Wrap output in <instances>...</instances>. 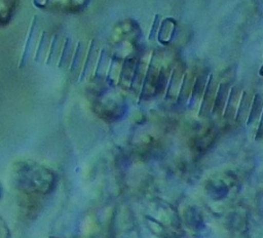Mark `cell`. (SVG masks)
<instances>
[{
  "label": "cell",
  "instance_id": "cell-19",
  "mask_svg": "<svg viewBox=\"0 0 263 238\" xmlns=\"http://www.w3.org/2000/svg\"><path fill=\"white\" fill-rule=\"evenodd\" d=\"M5 234L9 235V230H8V228L6 227L4 221L1 220V238H8L7 236H5Z\"/></svg>",
  "mask_w": 263,
  "mask_h": 238
},
{
  "label": "cell",
  "instance_id": "cell-3",
  "mask_svg": "<svg viewBox=\"0 0 263 238\" xmlns=\"http://www.w3.org/2000/svg\"><path fill=\"white\" fill-rule=\"evenodd\" d=\"M241 94H242V88L240 87V85H234L230 88L228 101H227L225 111H224V117L229 122L235 120L236 112H237V109L239 106Z\"/></svg>",
  "mask_w": 263,
  "mask_h": 238
},
{
  "label": "cell",
  "instance_id": "cell-17",
  "mask_svg": "<svg viewBox=\"0 0 263 238\" xmlns=\"http://www.w3.org/2000/svg\"><path fill=\"white\" fill-rule=\"evenodd\" d=\"M255 138L257 141L263 138V112H262V115H261V118H260V121H259V124H258V128H257Z\"/></svg>",
  "mask_w": 263,
  "mask_h": 238
},
{
  "label": "cell",
  "instance_id": "cell-13",
  "mask_svg": "<svg viewBox=\"0 0 263 238\" xmlns=\"http://www.w3.org/2000/svg\"><path fill=\"white\" fill-rule=\"evenodd\" d=\"M70 43H71L70 38H67L65 43H64V46H63V49H62V53H61V56H60V61H59V65H58L59 68H62L66 64V61H67V57H68V53H69V49H70Z\"/></svg>",
  "mask_w": 263,
  "mask_h": 238
},
{
  "label": "cell",
  "instance_id": "cell-11",
  "mask_svg": "<svg viewBox=\"0 0 263 238\" xmlns=\"http://www.w3.org/2000/svg\"><path fill=\"white\" fill-rule=\"evenodd\" d=\"M96 41L92 39L91 42L89 43V47H88V51L86 53V57L84 61V65L82 67V71L80 73V79H83L87 73L90 71V67L93 65L95 62V52H96V46H95Z\"/></svg>",
  "mask_w": 263,
  "mask_h": 238
},
{
  "label": "cell",
  "instance_id": "cell-5",
  "mask_svg": "<svg viewBox=\"0 0 263 238\" xmlns=\"http://www.w3.org/2000/svg\"><path fill=\"white\" fill-rule=\"evenodd\" d=\"M254 95L255 94H253L249 90L242 91L240 102H239V106H238V109H237V112H236V117H235V121L238 124L247 123L249 115H250L251 107H252V104H253Z\"/></svg>",
  "mask_w": 263,
  "mask_h": 238
},
{
  "label": "cell",
  "instance_id": "cell-9",
  "mask_svg": "<svg viewBox=\"0 0 263 238\" xmlns=\"http://www.w3.org/2000/svg\"><path fill=\"white\" fill-rule=\"evenodd\" d=\"M36 25H37V16H34V17L32 18L31 25H30V27H29V32H28V34H27V38H26V41H25L23 53H22V56H21V61H20V67H21V68L25 66L27 56H28V54H29V52H30V48H31L32 41H33V38H34V33H35Z\"/></svg>",
  "mask_w": 263,
  "mask_h": 238
},
{
  "label": "cell",
  "instance_id": "cell-6",
  "mask_svg": "<svg viewBox=\"0 0 263 238\" xmlns=\"http://www.w3.org/2000/svg\"><path fill=\"white\" fill-rule=\"evenodd\" d=\"M230 92V85L228 82H222L218 86V90L216 93V98L213 107V113L217 116H221L224 114L225 107L228 101Z\"/></svg>",
  "mask_w": 263,
  "mask_h": 238
},
{
  "label": "cell",
  "instance_id": "cell-18",
  "mask_svg": "<svg viewBox=\"0 0 263 238\" xmlns=\"http://www.w3.org/2000/svg\"><path fill=\"white\" fill-rule=\"evenodd\" d=\"M158 22H159V17H158V15H155V17H154V19H153V24H152V27H151V31H150V34H149V39H152L153 38V36L154 35H156V32L159 30V28H158V26H156L155 27V25H157L158 24Z\"/></svg>",
  "mask_w": 263,
  "mask_h": 238
},
{
  "label": "cell",
  "instance_id": "cell-14",
  "mask_svg": "<svg viewBox=\"0 0 263 238\" xmlns=\"http://www.w3.org/2000/svg\"><path fill=\"white\" fill-rule=\"evenodd\" d=\"M82 43L79 41L76 45V50H75V53H74V56H73V60H72V64H71V72H73L76 67L79 65L80 61H81V49H82Z\"/></svg>",
  "mask_w": 263,
  "mask_h": 238
},
{
  "label": "cell",
  "instance_id": "cell-16",
  "mask_svg": "<svg viewBox=\"0 0 263 238\" xmlns=\"http://www.w3.org/2000/svg\"><path fill=\"white\" fill-rule=\"evenodd\" d=\"M58 39H59L58 35H54L53 40H52L51 45H50V48H49V51H48V54L46 56V61H45L47 65H49V63L52 61V58L54 56L53 53H54V50H55V47H57V44H58Z\"/></svg>",
  "mask_w": 263,
  "mask_h": 238
},
{
  "label": "cell",
  "instance_id": "cell-4",
  "mask_svg": "<svg viewBox=\"0 0 263 238\" xmlns=\"http://www.w3.org/2000/svg\"><path fill=\"white\" fill-rule=\"evenodd\" d=\"M218 90V86L214 81V78L212 75L209 77V81L203 93V101L200 109V114L202 115H208L211 111H213L215 98H216V93Z\"/></svg>",
  "mask_w": 263,
  "mask_h": 238
},
{
  "label": "cell",
  "instance_id": "cell-8",
  "mask_svg": "<svg viewBox=\"0 0 263 238\" xmlns=\"http://www.w3.org/2000/svg\"><path fill=\"white\" fill-rule=\"evenodd\" d=\"M175 26H176L175 21L172 18H165L161 23L159 30H158V35H157L158 41L161 44L164 45L172 40L174 32H175Z\"/></svg>",
  "mask_w": 263,
  "mask_h": 238
},
{
  "label": "cell",
  "instance_id": "cell-20",
  "mask_svg": "<svg viewBox=\"0 0 263 238\" xmlns=\"http://www.w3.org/2000/svg\"><path fill=\"white\" fill-rule=\"evenodd\" d=\"M260 74L263 76V66H262V68H261V70H260Z\"/></svg>",
  "mask_w": 263,
  "mask_h": 238
},
{
  "label": "cell",
  "instance_id": "cell-7",
  "mask_svg": "<svg viewBox=\"0 0 263 238\" xmlns=\"http://www.w3.org/2000/svg\"><path fill=\"white\" fill-rule=\"evenodd\" d=\"M263 112V92H258L255 93L253 104L251 107L250 115L247 121V125H254V124H259L261 115Z\"/></svg>",
  "mask_w": 263,
  "mask_h": 238
},
{
  "label": "cell",
  "instance_id": "cell-10",
  "mask_svg": "<svg viewBox=\"0 0 263 238\" xmlns=\"http://www.w3.org/2000/svg\"><path fill=\"white\" fill-rule=\"evenodd\" d=\"M15 5L16 0H1V22L3 26L10 21L15 9Z\"/></svg>",
  "mask_w": 263,
  "mask_h": 238
},
{
  "label": "cell",
  "instance_id": "cell-1",
  "mask_svg": "<svg viewBox=\"0 0 263 238\" xmlns=\"http://www.w3.org/2000/svg\"><path fill=\"white\" fill-rule=\"evenodd\" d=\"M10 181L15 189L26 194L46 195L54 189L57 175L36 161L22 160L11 166Z\"/></svg>",
  "mask_w": 263,
  "mask_h": 238
},
{
  "label": "cell",
  "instance_id": "cell-2",
  "mask_svg": "<svg viewBox=\"0 0 263 238\" xmlns=\"http://www.w3.org/2000/svg\"><path fill=\"white\" fill-rule=\"evenodd\" d=\"M88 0H34L38 7H49L64 11H76L83 8Z\"/></svg>",
  "mask_w": 263,
  "mask_h": 238
},
{
  "label": "cell",
  "instance_id": "cell-15",
  "mask_svg": "<svg viewBox=\"0 0 263 238\" xmlns=\"http://www.w3.org/2000/svg\"><path fill=\"white\" fill-rule=\"evenodd\" d=\"M45 36H46V32L44 31V32L42 33L41 37H40L39 45H38L37 50H36V53H35V61H36V62H38V61H39V57L41 56L42 51H43V49H44V47H43V46H44V44H45V42H46V38H45Z\"/></svg>",
  "mask_w": 263,
  "mask_h": 238
},
{
  "label": "cell",
  "instance_id": "cell-12",
  "mask_svg": "<svg viewBox=\"0 0 263 238\" xmlns=\"http://www.w3.org/2000/svg\"><path fill=\"white\" fill-rule=\"evenodd\" d=\"M107 58H106V50L103 48L100 52L99 58H98V64H97V69H96V76H101L102 73L107 72Z\"/></svg>",
  "mask_w": 263,
  "mask_h": 238
}]
</instances>
